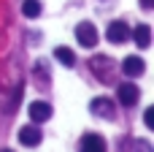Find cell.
<instances>
[{
    "mask_svg": "<svg viewBox=\"0 0 154 152\" xmlns=\"http://www.w3.org/2000/svg\"><path fill=\"white\" fill-rule=\"evenodd\" d=\"M89 112L95 117H100V120H114L116 117V109H114V101L111 98H95L89 103Z\"/></svg>",
    "mask_w": 154,
    "mask_h": 152,
    "instance_id": "obj_1",
    "label": "cell"
},
{
    "mask_svg": "<svg viewBox=\"0 0 154 152\" xmlns=\"http://www.w3.org/2000/svg\"><path fill=\"white\" fill-rule=\"evenodd\" d=\"M76 41L81 44V46H95L97 44V27L92 24V22H81L79 27H76Z\"/></svg>",
    "mask_w": 154,
    "mask_h": 152,
    "instance_id": "obj_2",
    "label": "cell"
},
{
    "mask_svg": "<svg viewBox=\"0 0 154 152\" xmlns=\"http://www.w3.org/2000/svg\"><path fill=\"white\" fill-rule=\"evenodd\" d=\"M89 68H92V71H95V76H97V79H103V82H111V76H114V65H111V60H108V57H103V54L92 57V60H89Z\"/></svg>",
    "mask_w": 154,
    "mask_h": 152,
    "instance_id": "obj_3",
    "label": "cell"
},
{
    "mask_svg": "<svg viewBox=\"0 0 154 152\" xmlns=\"http://www.w3.org/2000/svg\"><path fill=\"white\" fill-rule=\"evenodd\" d=\"M106 38H108L111 44H127V41H130V27H127L125 22H111L108 30H106Z\"/></svg>",
    "mask_w": 154,
    "mask_h": 152,
    "instance_id": "obj_4",
    "label": "cell"
},
{
    "mask_svg": "<svg viewBox=\"0 0 154 152\" xmlns=\"http://www.w3.org/2000/svg\"><path fill=\"white\" fill-rule=\"evenodd\" d=\"M138 98H141V90H138V84H133V82H125V84H119V103L122 106H135L138 103Z\"/></svg>",
    "mask_w": 154,
    "mask_h": 152,
    "instance_id": "obj_5",
    "label": "cell"
},
{
    "mask_svg": "<svg viewBox=\"0 0 154 152\" xmlns=\"http://www.w3.org/2000/svg\"><path fill=\"white\" fill-rule=\"evenodd\" d=\"M27 114H30V120L38 125V122H46V120L51 117V106H49L46 101H32V103L27 106Z\"/></svg>",
    "mask_w": 154,
    "mask_h": 152,
    "instance_id": "obj_6",
    "label": "cell"
},
{
    "mask_svg": "<svg viewBox=\"0 0 154 152\" xmlns=\"http://www.w3.org/2000/svg\"><path fill=\"white\" fill-rule=\"evenodd\" d=\"M19 141H22L24 147H38V144L43 141V133H41V128H35V122H32V125H24V128L19 131Z\"/></svg>",
    "mask_w": 154,
    "mask_h": 152,
    "instance_id": "obj_7",
    "label": "cell"
},
{
    "mask_svg": "<svg viewBox=\"0 0 154 152\" xmlns=\"http://www.w3.org/2000/svg\"><path fill=\"white\" fill-rule=\"evenodd\" d=\"M79 152H106V141H103V136H97V133H87V136H81Z\"/></svg>",
    "mask_w": 154,
    "mask_h": 152,
    "instance_id": "obj_8",
    "label": "cell"
},
{
    "mask_svg": "<svg viewBox=\"0 0 154 152\" xmlns=\"http://www.w3.org/2000/svg\"><path fill=\"white\" fill-rule=\"evenodd\" d=\"M122 71H125V76H130V79H138L143 71H146V65H143V60L141 57H125V63H122Z\"/></svg>",
    "mask_w": 154,
    "mask_h": 152,
    "instance_id": "obj_9",
    "label": "cell"
},
{
    "mask_svg": "<svg viewBox=\"0 0 154 152\" xmlns=\"http://www.w3.org/2000/svg\"><path fill=\"white\" fill-rule=\"evenodd\" d=\"M130 35H133V41H135L141 49H146V46L152 44V27H149V24H138L135 30H130Z\"/></svg>",
    "mask_w": 154,
    "mask_h": 152,
    "instance_id": "obj_10",
    "label": "cell"
},
{
    "mask_svg": "<svg viewBox=\"0 0 154 152\" xmlns=\"http://www.w3.org/2000/svg\"><path fill=\"white\" fill-rule=\"evenodd\" d=\"M54 57H57L65 68H73V65H76V54H73V49H68V46H57V49H54Z\"/></svg>",
    "mask_w": 154,
    "mask_h": 152,
    "instance_id": "obj_11",
    "label": "cell"
},
{
    "mask_svg": "<svg viewBox=\"0 0 154 152\" xmlns=\"http://www.w3.org/2000/svg\"><path fill=\"white\" fill-rule=\"evenodd\" d=\"M22 14H24L27 19L41 16V0H24V3H22Z\"/></svg>",
    "mask_w": 154,
    "mask_h": 152,
    "instance_id": "obj_12",
    "label": "cell"
},
{
    "mask_svg": "<svg viewBox=\"0 0 154 152\" xmlns=\"http://www.w3.org/2000/svg\"><path fill=\"white\" fill-rule=\"evenodd\" d=\"M133 147H135V152H152V144H149V141H143V139H138Z\"/></svg>",
    "mask_w": 154,
    "mask_h": 152,
    "instance_id": "obj_13",
    "label": "cell"
},
{
    "mask_svg": "<svg viewBox=\"0 0 154 152\" xmlns=\"http://www.w3.org/2000/svg\"><path fill=\"white\" fill-rule=\"evenodd\" d=\"M143 122H146V128H154V109H152V106L146 109V114H143Z\"/></svg>",
    "mask_w": 154,
    "mask_h": 152,
    "instance_id": "obj_14",
    "label": "cell"
},
{
    "mask_svg": "<svg viewBox=\"0 0 154 152\" xmlns=\"http://www.w3.org/2000/svg\"><path fill=\"white\" fill-rule=\"evenodd\" d=\"M152 5H154V0H141V8H146V11H149Z\"/></svg>",
    "mask_w": 154,
    "mask_h": 152,
    "instance_id": "obj_15",
    "label": "cell"
},
{
    "mask_svg": "<svg viewBox=\"0 0 154 152\" xmlns=\"http://www.w3.org/2000/svg\"><path fill=\"white\" fill-rule=\"evenodd\" d=\"M0 152H14V150H0Z\"/></svg>",
    "mask_w": 154,
    "mask_h": 152,
    "instance_id": "obj_16",
    "label": "cell"
}]
</instances>
